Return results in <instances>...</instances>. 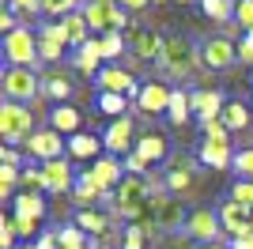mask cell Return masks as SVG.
<instances>
[{
    "label": "cell",
    "instance_id": "obj_1",
    "mask_svg": "<svg viewBox=\"0 0 253 249\" xmlns=\"http://www.w3.org/2000/svg\"><path fill=\"white\" fill-rule=\"evenodd\" d=\"M151 204H155V185H151L148 177H136V174H125L121 189L110 200L114 215L128 219L132 227H151Z\"/></svg>",
    "mask_w": 253,
    "mask_h": 249
},
{
    "label": "cell",
    "instance_id": "obj_2",
    "mask_svg": "<svg viewBox=\"0 0 253 249\" xmlns=\"http://www.w3.org/2000/svg\"><path fill=\"white\" fill-rule=\"evenodd\" d=\"M201 53L193 49L189 38H181V34H170L167 42H163V57H159V68L167 76H174V80H189L197 68H201Z\"/></svg>",
    "mask_w": 253,
    "mask_h": 249
},
{
    "label": "cell",
    "instance_id": "obj_3",
    "mask_svg": "<svg viewBox=\"0 0 253 249\" xmlns=\"http://www.w3.org/2000/svg\"><path fill=\"white\" fill-rule=\"evenodd\" d=\"M84 19H87V27H91L95 38H102V34H125L128 31V15L121 11L117 0H87V4H84Z\"/></svg>",
    "mask_w": 253,
    "mask_h": 249
},
{
    "label": "cell",
    "instance_id": "obj_4",
    "mask_svg": "<svg viewBox=\"0 0 253 249\" xmlns=\"http://www.w3.org/2000/svg\"><path fill=\"white\" fill-rule=\"evenodd\" d=\"M0 136L8 147L27 144L34 136V110H27L23 102H4L0 106Z\"/></svg>",
    "mask_w": 253,
    "mask_h": 249
},
{
    "label": "cell",
    "instance_id": "obj_5",
    "mask_svg": "<svg viewBox=\"0 0 253 249\" xmlns=\"http://www.w3.org/2000/svg\"><path fill=\"white\" fill-rule=\"evenodd\" d=\"M4 57H8V68H34V61L42 57L38 53V34H31V27L4 34Z\"/></svg>",
    "mask_w": 253,
    "mask_h": 249
},
{
    "label": "cell",
    "instance_id": "obj_6",
    "mask_svg": "<svg viewBox=\"0 0 253 249\" xmlns=\"http://www.w3.org/2000/svg\"><path fill=\"white\" fill-rule=\"evenodd\" d=\"M42 91L34 68H8L4 72V102H31Z\"/></svg>",
    "mask_w": 253,
    "mask_h": 249
},
{
    "label": "cell",
    "instance_id": "obj_7",
    "mask_svg": "<svg viewBox=\"0 0 253 249\" xmlns=\"http://www.w3.org/2000/svg\"><path fill=\"white\" fill-rule=\"evenodd\" d=\"M136 124H132V117H117V121H110V128H106V136H102V144H106V151L110 155H132L136 151Z\"/></svg>",
    "mask_w": 253,
    "mask_h": 249
},
{
    "label": "cell",
    "instance_id": "obj_8",
    "mask_svg": "<svg viewBox=\"0 0 253 249\" xmlns=\"http://www.w3.org/2000/svg\"><path fill=\"white\" fill-rule=\"evenodd\" d=\"M121 170H125V163H121V159H117V155H106V159H95L87 174H91V181L106 193V200H114V193L121 189V181H125V174H121Z\"/></svg>",
    "mask_w": 253,
    "mask_h": 249
},
{
    "label": "cell",
    "instance_id": "obj_9",
    "mask_svg": "<svg viewBox=\"0 0 253 249\" xmlns=\"http://www.w3.org/2000/svg\"><path fill=\"white\" fill-rule=\"evenodd\" d=\"M219 227H223V219H219V211H211V208H197V211L185 219V234H189L193 242H204V246H211V242L219 238Z\"/></svg>",
    "mask_w": 253,
    "mask_h": 249
},
{
    "label": "cell",
    "instance_id": "obj_10",
    "mask_svg": "<svg viewBox=\"0 0 253 249\" xmlns=\"http://www.w3.org/2000/svg\"><path fill=\"white\" fill-rule=\"evenodd\" d=\"M181 215H185V208L174 193H155V204H151V227L155 230H174L181 227Z\"/></svg>",
    "mask_w": 253,
    "mask_h": 249
},
{
    "label": "cell",
    "instance_id": "obj_11",
    "mask_svg": "<svg viewBox=\"0 0 253 249\" xmlns=\"http://www.w3.org/2000/svg\"><path fill=\"white\" fill-rule=\"evenodd\" d=\"M68 45H72V42H68V34H64V23H45L42 31H38V53H42V61L57 64Z\"/></svg>",
    "mask_w": 253,
    "mask_h": 249
},
{
    "label": "cell",
    "instance_id": "obj_12",
    "mask_svg": "<svg viewBox=\"0 0 253 249\" xmlns=\"http://www.w3.org/2000/svg\"><path fill=\"white\" fill-rule=\"evenodd\" d=\"M170 98H174V91H170L167 83L151 80V83H144V87H140L136 110H140V114H148V117H155V114H167V110H170Z\"/></svg>",
    "mask_w": 253,
    "mask_h": 249
},
{
    "label": "cell",
    "instance_id": "obj_13",
    "mask_svg": "<svg viewBox=\"0 0 253 249\" xmlns=\"http://www.w3.org/2000/svg\"><path fill=\"white\" fill-rule=\"evenodd\" d=\"M201 61H204V68H231L238 61V42L223 38V34L219 38H208L201 49Z\"/></svg>",
    "mask_w": 253,
    "mask_h": 249
},
{
    "label": "cell",
    "instance_id": "obj_14",
    "mask_svg": "<svg viewBox=\"0 0 253 249\" xmlns=\"http://www.w3.org/2000/svg\"><path fill=\"white\" fill-rule=\"evenodd\" d=\"M163 42L151 27H128V49L136 53L140 61H159L163 57Z\"/></svg>",
    "mask_w": 253,
    "mask_h": 249
},
{
    "label": "cell",
    "instance_id": "obj_15",
    "mask_svg": "<svg viewBox=\"0 0 253 249\" xmlns=\"http://www.w3.org/2000/svg\"><path fill=\"white\" fill-rule=\"evenodd\" d=\"M219 219H223V230H231L234 238H253V211L242 208L238 200H227L219 208Z\"/></svg>",
    "mask_w": 253,
    "mask_h": 249
},
{
    "label": "cell",
    "instance_id": "obj_16",
    "mask_svg": "<svg viewBox=\"0 0 253 249\" xmlns=\"http://www.w3.org/2000/svg\"><path fill=\"white\" fill-rule=\"evenodd\" d=\"M98 91H110V94H136L140 98V83L132 80V72H125V68H102V72H98Z\"/></svg>",
    "mask_w": 253,
    "mask_h": 249
},
{
    "label": "cell",
    "instance_id": "obj_17",
    "mask_svg": "<svg viewBox=\"0 0 253 249\" xmlns=\"http://www.w3.org/2000/svg\"><path fill=\"white\" fill-rule=\"evenodd\" d=\"M223 94L215 91V87H201V91H193V114L201 117V124L208 121H219L223 117Z\"/></svg>",
    "mask_w": 253,
    "mask_h": 249
},
{
    "label": "cell",
    "instance_id": "obj_18",
    "mask_svg": "<svg viewBox=\"0 0 253 249\" xmlns=\"http://www.w3.org/2000/svg\"><path fill=\"white\" fill-rule=\"evenodd\" d=\"M61 147H64L61 132H53V128H42V132H34L31 140H27V155L53 163V159H61Z\"/></svg>",
    "mask_w": 253,
    "mask_h": 249
},
{
    "label": "cell",
    "instance_id": "obj_19",
    "mask_svg": "<svg viewBox=\"0 0 253 249\" xmlns=\"http://www.w3.org/2000/svg\"><path fill=\"white\" fill-rule=\"evenodd\" d=\"M42 174H45V193H68V189H76L68 159H53V163H45Z\"/></svg>",
    "mask_w": 253,
    "mask_h": 249
},
{
    "label": "cell",
    "instance_id": "obj_20",
    "mask_svg": "<svg viewBox=\"0 0 253 249\" xmlns=\"http://www.w3.org/2000/svg\"><path fill=\"white\" fill-rule=\"evenodd\" d=\"M136 155L144 159L148 166H159L163 159L170 155V147H167V136H163V132H144V136L136 140Z\"/></svg>",
    "mask_w": 253,
    "mask_h": 249
},
{
    "label": "cell",
    "instance_id": "obj_21",
    "mask_svg": "<svg viewBox=\"0 0 253 249\" xmlns=\"http://www.w3.org/2000/svg\"><path fill=\"white\" fill-rule=\"evenodd\" d=\"M197 159H201V163L208 166V170H227V166H234L231 144H211V140H204V144H201Z\"/></svg>",
    "mask_w": 253,
    "mask_h": 249
},
{
    "label": "cell",
    "instance_id": "obj_22",
    "mask_svg": "<svg viewBox=\"0 0 253 249\" xmlns=\"http://www.w3.org/2000/svg\"><path fill=\"white\" fill-rule=\"evenodd\" d=\"M80 121H84L80 110L68 106V102H64V106H53V114H49V128H53V132H61V136H76Z\"/></svg>",
    "mask_w": 253,
    "mask_h": 249
},
{
    "label": "cell",
    "instance_id": "obj_23",
    "mask_svg": "<svg viewBox=\"0 0 253 249\" xmlns=\"http://www.w3.org/2000/svg\"><path fill=\"white\" fill-rule=\"evenodd\" d=\"M72 197H76V204H80V211H87V208H95V200H106V193L91 181V174H80V177H76Z\"/></svg>",
    "mask_w": 253,
    "mask_h": 249
},
{
    "label": "cell",
    "instance_id": "obj_24",
    "mask_svg": "<svg viewBox=\"0 0 253 249\" xmlns=\"http://www.w3.org/2000/svg\"><path fill=\"white\" fill-rule=\"evenodd\" d=\"M98 61H102V42H98V38H91L87 45L76 49V68H80L84 76H95L98 72Z\"/></svg>",
    "mask_w": 253,
    "mask_h": 249
},
{
    "label": "cell",
    "instance_id": "obj_25",
    "mask_svg": "<svg viewBox=\"0 0 253 249\" xmlns=\"http://www.w3.org/2000/svg\"><path fill=\"white\" fill-rule=\"evenodd\" d=\"M61 23H64V34H68V42H72L76 49L95 38V34H91V27H87V19H84V11H72V15H64Z\"/></svg>",
    "mask_w": 253,
    "mask_h": 249
},
{
    "label": "cell",
    "instance_id": "obj_26",
    "mask_svg": "<svg viewBox=\"0 0 253 249\" xmlns=\"http://www.w3.org/2000/svg\"><path fill=\"white\" fill-rule=\"evenodd\" d=\"M11 208H15V211H11V215H23V219H34V223H38V219L45 215V200L38 197V193H19V197L11 200Z\"/></svg>",
    "mask_w": 253,
    "mask_h": 249
},
{
    "label": "cell",
    "instance_id": "obj_27",
    "mask_svg": "<svg viewBox=\"0 0 253 249\" xmlns=\"http://www.w3.org/2000/svg\"><path fill=\"white\" fill-rule=\"evenodd\" d=\"M76 227L84 230V234L102 238V234H110V215H102V211H95V208H87V211H80V215H76Z\"/></svg>",
    "mask_w": 253,
    "mask_h": 249
},
{
    "label": "cell",
    "instance_id": "obj_28",
    "mask_svg": "<svg viewBox=\"0 0 253 249\" xmlns=\"http://www.w3.org/2000/svg\"><path fill=\"white\" fill-rule=\"evenodd\" d=\"M250 106H242V102H227L223 106V117L219 121L227 124V128H231V132H242V128H250Z\"/></svg>",
    "mask_w": 253,
    "mask_h": 249
},
{
    "label": "cell",
    "instance_id": "obj_29",
    "mask_svg": "<svg viewBox=\"0 0 253 249\" xmlns=\"http://www.w3.org/2000/svg\"><path fill=\"white\" fill-rule=\"evenodd\" d=\"M98 147H106L102 140H95V136H87V132H76L72 140H68V155L72 159H95Z\"/></svg>",
    "mask_w": 253,
    "mask_h": 249
},
{
    "label": "cell",
    "instance_id": "obj_30",
    "mask_svg": "<svg viewBox=\"0 0 253 249\" xmlns=\"http://www.w3.org/2000/svg\"><path fill=\"white\" fill-rule=\"evenodd\" d=\"M167 117H170V124H185V121L193 117V94H185V91H174Z\"/></svg>",
    "mask_w": 253,
    "mask_h": 249
},
{
    "label": "cell",
    "instance_id": "obj_31",
    "mask_svg": "<svg viewBox=\"0 0 253 249\" xmlns=\"http://www.w3.org/2000/svg\"><path fill=\"white\" fill-rule=\"evenodd\" d=\"M193 185V174H189V163H174L167 174V189L178 197V193H185V189Z\"/></svg>",
    "mask_w": 253,
    "mask_h": 249
},
{
    "label": "cell",
    "instance_id": "obj_32",
    "mask_svg": "<svg viewBox=\"0 0 253 249\" xmlns=\"http://www.w3.org/2000/svg\"><path fill=\"white\" fill-rule=\"evenodd\" d=\"M42 80H45V94L57 98V106H64V98L72 94V83L64 80V72H49V76H42Z\"/></svg>",
    "mask_w": 253,
    "mask_h": 249
},
{
    "label": "cell",
    "instance_id": "obj_33",
    "mask_svg": "<svg viewBox=\"0 0 253 249\" xmlns=\"http://www.w3.org/2000/svg\"><path fill=\"white\" fill-rule=\"evenodd\" d=\"M98 110H102V114H110V117L117 121V117H125V110H128V98H125V94L98 91Z\"/></svg>",
    "mask_w": 253,
    "mask_h": 249
},
{
    "label": "cell",
    "instance_id": "obj_34",
    "mask_svg": "<svg viewBox=\"0 0 253 249\" xmlns=\"http://www.w3.org/2000/svg\"><path fill=\"white\" fill-rule=\"evenodd\" d=\"M57 242H61V249H87V234L76 227V223L57 227Z\"/></svg>",
    "mask_w": 253,
    "mask_h": 249
},
{
    "label": "cell",
    "instance_id": "obj_35",
    "mask_svg": "<svg viewBox=\"0 0 253 249\" xmlns=\"http://www.w3.org/2000/svg\"><path fill=\"white\" fill-rule=\"evenodd\" d=\"M98 42H102V61H117V57L128 49V38H125V34H102Z\"/></svg>",
    "mask_w": 253,
    "mask_h": 249
},
{
    "label": "cell",
    "instance_id": "obj_36",
    "mask_svg": "<svg viewBox=\"0 0 253 249\" xmlns=\"http://www.w3.org/2000/svg\"><path fill=\"white\" fill-rule=\"evenodd\" d=\"M234 23L242 34H253V0H234Z\"/></svg>",
    "mask_w": 253,
    "mask_h": 249
},
{
    "label": "cell",
    "instance_id": "obj_37",
    "mask_svg": "<svg viewBox=\"0 0 253 249\" xmlns=\"http://www.w3.org/2000/svg\"><path fill=\"white\" fill-rule=\"evenodd\" d=\"M76 8H80V0H42V11L45 15H57V19L72 15Z\"/></svg>",
    "mask_w": 253,
    "mask_h": 249
},
{
    "label": "cell",
    "instance_id": "obj_38",
    "mask_svg": "<svg viewBox=\"0 0 253 249\" xmlns=\"http://www.w3.org/2000/svg\"><path fill=\"white\" fill-rule=\"evenodd\" d=\"M19 185H23V193H42V189H45V174H42V170H23Z\"/></svg>",
    "mask_w": 253,
    "mask_h": 249
},
{
    "label": "cell",
    "instance_id": "obj_39",
    "mask_svg": "<svg viewBox=\"0 0 253 249\" xmlns=\"http://www.w3.org/2000/svg\"><path fill=\"white\" fill-rule=\"evenodd\" d=\"M234 170H238L242 181H253V147H246V151L234 155Z\"/></svg>",
    "mask_w": 253,
    "mask_h": 249
},
{
    "label": "cell",
    "instance_id": "obj_40",
    "mask_svg": "<svg viewBox=\"0 0 253 249\" xmlns=\"http://www.w3.org/2000/svg\"><path fill=\"white\" fill-rule=\"evenodd\" d=\"M231 200H238L242 208H250V211H253V181H242V177H238L234 189H231Z\"/></svg>",
    "mask_w": 253,
    "mask_h": 249
},
{
    "label": "cell",
    "instance_id": "obj_41",
    "mask_svg": "<svg viewBox=\"0 0 253 249\" xmlns=\"http://www.w3.org/2000/svg\"><path fill=\"white\" fill-rule=\"evenodd\" d=\"M227 136H231V128H227L223 121H208L204 124V140H211V144H231Z\"/></svg>",
    "mask_w": 253,
    "mask_h": 249
},
{
    "label": "cell",
    "instance_id": "obj_42",
    "mask_svg": "<svg viewBox=\"0 0 253 249\" xmlns=\"http://www.w3.org/2000/svg\"><path fill=\"white\" fill-rule=\"evenodd\" d=\"M8 8L19 11L23 19H31V15H38V11H42V0H8Z\"/></svg>",
    "mask_w": 253,
    "mask_h": 249
},
{
    "label": "cell",
    "instance_id": "obj_43",
    "mask_svg": "<svg viewBox=\"0 0 253 249\" xmlns=\"http://www.w3.org/2000/svg\"><path fill=\"white\" fill-rule=\"evenodd\" d=\"M151 227H128L125 230V246L121 249H144V234H148Z\"/></svg>",
    "mask_w": 253,
    "mask_h": 249
},
{
    "label": "cell",
    "instance_id": "obj_44",
    "mask_svg": "<svg viewBox=\"0 0 253 249\" xmlns=\"http://www.w3.org/2000/svg\"><path fill=\"white\" fill-rule=\"evenodd\" d=\"M15 234H19V230H15V215H8V219H4V227H0V249L15 246Z\"/></svg>",
    "mask_w": 253,
    "mask_h": 249
},
{
    "label": "cell",
    "instance_id": "obj_45",
    "mask_svg": "<svg viewBox=\"0 0 253 249\" xmlns=\"http://www.w3.org/2000/svg\"><path fill=\"white\" fill-rule=\"evenodd\" d=\"M125 170H128V174H136V177H148V170H151V166L144 163V159H140L136 151H132V155H125Z\"/></svg>",
    "mask_w": 253,
    "mask_h": 249
},
{
    "label": "cell",
    "instance_id": "obj_46",
    "mask_svg": "<svg viewBox=\"0 0 253 249\" xmlns=\"http://www.w3.org/2000/svg\"><path fill=\"white\" fill-rule=\"evenodd\" d=\"M238 61L253 64V34H242V38H238Z\"/></svg>",
    "mask_w": 253,
    "mask_h": 249
},
{
    "label": "cell",
    "instance_id": "obj_47",
    "mask_svg": "<svg viewBox=\"0 0 253 249\" xmlns=\"http://www.w3.org/2000/svg\"><path fill=\"white\" fill-rule=\"evenodd\" d=\"M163 249H197V246H193L189 234H170V238L163 242Z\"/></svg>",
    "mask_w": 253,
    "mask_h": 249
},
{
    "label": "cell",
    "instance_id": "obj_48",
    "mask_svg": "<svg viewBox=\"0 0 253 249\" xmlns=\"http://www.w3.org/2000/svg\"><path fill=\"white\" fill-rule=\"evenodd\" d=\"M19 174H23V170H19V166H4V163H0V185H15V181H19Z\"/></svg>",
    "mask_w": 253,
    "mask_h": 249
},
{
    "label": "cell",
    "instance_id": "obj_49",
    "mask_svg": "<svg viewBox=\"0 0 253 249\" xmlns=\"http://www.w3.org/2000/svg\"><path fill=\"white\" fill-rule=\"evenodd\" d=\"M15 230H19L23 238H31L34 230H38V223H34V219H23V215H15Z\"/></svg>",
    "mask_w": 253,
    "mask_h": 249
},
{
    "label": "cell",
    "instance_id": "obj_50",
    "mask_svg": "<svg viewBox=\"0 0 253 249\" xmlns=\"http://www.w3.org/2000/svg\"><path fill=\"white\" fill-rule=\"evenodd\" d=\"M0 31H4V34H11V31H19V27H15V11H4V15H0Z\"/></svg>",
    "mask_w": 253,
    "mask_h": 249
},
{
    "label": "cell",
    "instance_id": "obj_51",
    "mask_svg": "<svg viewBox=\"0 0 253 249\" xmlns=\"http://www.w3.org/2000/svg\"><path fill=\"white\" fill-rule=\"evenodd\" d=\"M0 159H4V166H19V155H15V147H8V144H4Z\"/></svg>",
    "mask_w": 253,
    "mask_h": 249
},
{
    "label": "cell",
    "instance_id": "obj_52",
    "mask_svg": "<svg viewBox=\"0 0 253 249\" xmlns=\"http://www.w3.org/2000/svg\"><path fill=\"white\" fill-rule=\"evenodd\" d=\"M117 4H121V8H132V11H136V8H144V4H151V0H117Z\"/></svg>",
    "mask_w": 253,
    "mask_h": 249
},
{
    "label": "cell",
    "instance_id": "obj_53",
    "mask_svg": "<svg viewBox=\"0 0 253 249\" xmlns=\"http://www.w3.org/2000/svg\"><path fill=\"white\" fill-rule=\"evenodd\" d=\"M231 249H253V238H234Z\"/></svg>",
    "mask_w": 253,
    "mask_h": 249
},
{
    "label": "cell",
    "instance_id": "obj_54",
    "mask_svg": "<svg viewBox=\"0 0 253 249\" xmlns=\"http://www.w3.org/2000/svg\"><path fill=\"white\" fill-rule=\"evenodd\" d=\"M201 249H231V246H219V242H211V246H201Z\"/></svg>",
    "mask_w": 253,
    "mask_h": 249
},
{
    "label": "cell",
    "instance_id": "obj_55",
    "mask_svg": "<svg viewBox=\"0 0 253 249\" xmlns=\"http://www.w3.org/2000/svg\"><path fill=\"white\" fill-rule=\"evenodd\" d=\"M151 4H167V0H151Z\"/></svg>",
    "mask_w": 253,
    "mask_h": 249
},
{
    "label": "cell",
    "instance_id": "obj_56",
    "mask_svg": "<svg viewBox=\"0 0 253 249\" xmlns=\"http://www.w3.org/2000/svg\"><path fill=\"white\" fill-rule=\"evenodd\" d=\"M178 4H189V0H178Z\"/></svg>",
    "mask_w": 253,
    "mask_h": 249
},
{
    "label": "cell",
    "instance_id": "obj_57",
    "mask_svg": "<svg viewBox=\"0 0 253 249\" xmlns=\"http://www.w3.org/2000/svg\"><path fill=\"white\" fill-rule=\"evenodd\" d=\"M27 249H38V246H27Z\"/></svg>",
    "mask_w": 253,
    "mask_h": 249
},
{
    "label": "cell",
    "instance_id": "obj_58",
    "mask_svg": "<svg viewBox=\"0 0 253 249\" xmlns=\"http://www.w3.org/2000/svg\"><path fill=\"white\" fill-rule=\"evenodd\" d=\"M250 110H253V102H250Z\"/></svg>",
    "mask_w": 253,
    "mask_h": 249
}]
</instances>
